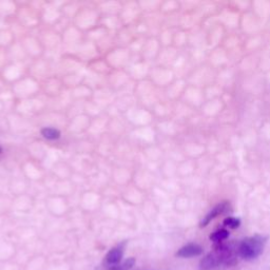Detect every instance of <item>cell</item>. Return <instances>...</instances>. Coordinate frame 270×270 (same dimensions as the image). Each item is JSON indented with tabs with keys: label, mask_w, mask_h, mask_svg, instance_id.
<instances>
[{
	"label": "cell",
	"mask_w": 270,
	"mask_h": 270,
	"mask_svg": "<svg viewBox=\"0 0 270 270\" xmlns=\"http://www.w3.org/2000/svg\"><path fill=\"white\" fill-rule=\"evenodd\" d=\"M237 247L232 244H215L212 251L206 254L199 262L201 270H219L233 267L237 264Z\"/></svg>",
	"instance_id": "obj_1"
},
{
	"label": "cell",
	"mask_w": 270,
	"mask_h": 270,
	"mask_svg": "<svg viewBox=\"0 0 270 270\" xmlns=\"http://www.w3.org/2000/svg\"><path fill=\"white\" fill-rule=\"evenodd\" d=\"M265 244L266 237L264 236L254 235L246 237L237 245V254L246 261H252L263 253Z\"/></svg>",
	"instance_id": "obj_2"
},
{
	"label": "cell",
	"mask_w": 270,
	"mask_h": 270,
	"mask_svg": "<svg viewBox=\"0 0 270 270\" xmlns=\"http://www.w3.org/2000/svg\"><path fill=\"white\" fill-rule=\"evenodd\" d=\"M203 252H204V249L201 245H198L196 243H189L178 249V251L176 252V256L183 257V258H190V257L202 255Z\"/></svg>",
	"instance_id": "obj_3"
},
{
	"label": "cell",
	"mask_w": 270,
	"mask_h": 270,
	"mask_svg": "<svg viewBox=\"0 0 270 270\" xmlns=\"http://www.w3.org/2000/svg\"><path fill=\"white\" fill-rule=\"evenodd\" d=\"M124 254V249L122 247H114L107 253L105 256V265L107 269L117 266L122 263V258Z\"/></svg>",
	"instance_id": "obj_4"
},
{
	"label": "cell",
	"mask_w": 270,
	"mask_h": 270,
	"mask_svg": "<svg viewBox=\"0 0 270 270\" xmlns=\"http://www.w3.org/2000/svg\"><path fill=\"white\" fill-rule=\"evenodd\" d=\"M229 209V203L227 202H223L221 203L219 205H217L216 207H214L211 211H210L205 217L203 221L201 222V227H206L210 222L213 221V219L219 215H222L223 213H225L227 210Z\"/></svg>",
	"instance_id": "obj_5"
},
{
	"label": "cell",
	"mask_w": 270,
	"mask_h": 270,
	"mask_svg": "<svg viewBox=\"0 0 270 270\" xmlns=\"http://www.w3.org/2000/svg\"><path fill=\"white\" fill-rule=\"evenodd\" d=\"M228 236H229L228 230L219 229L214 231L212 234H210V239H211V241L215 244H219V243H223L225 239H227Z\"/></svg>",
	"instance_id": "obj_6"
},
{
	"label": "cell",
	"mask_w": 270,
	"mask_h": 270,
	"mask_svg": "<svg viewBox=\"0 0 270 270\" xmlns=\"http://www.w3.org/2000/svg\"><path fill=\"white\" fill-rule=\"evenodd\" d=\"M135 264V258L134 257H129L125 259L124 262L121 264H118L117 266H114L112 268H110L108 270H130Z\"/></svg>",
	"instance_id": "obj_7"
},
{
	"label": "cell",
	"mask_w": 270,
	"mask_h": 270,
	"mask_svg": "<svg viewBox=\"0 0 270 270\" xmlns=\"http://www.w3.org/2000/svg\"><path fill=\"white\" fill-rule=\"evenodd\" d=\"M42 133L48 139H56V138L59 137V135H61V134H59V132L57 131V130L52 129V128H46V129H44L43 131H42Z\"/></svg>",
	"instance_id": "obj_8"
},
{
	"label": "cell",
	"mask_w": 270,
	"mask_h": 270,
	"mask_svg": "<svg viewBox=\"0 0 270 270\" xmlns=\"http://www.w3.org/2000/svg\"><path fill=\"white\" fill-rule=\"evenodd\" d=\"M224 226L231 228V229H236L239 225H241V222H239L238 218L235 217H227L224 219Z\"/></svg>",
	"instance_id": "obj_9"
}]
</instances>
